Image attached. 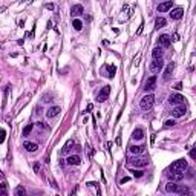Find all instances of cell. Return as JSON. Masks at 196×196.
Returning a JSON list of instances; mask_svg holds the SVG:
<instances>
[{"instance_id": "obj_1", "label": "cell", "mask_w": 196, "mask_h": 196, "mask_svg": "<svg viewBox=\"0 0 196 196\" xmlns=\"http://www.w3.org/2000/svg\"><path fill=\"white\" fill-rule=\"evenodd\" d=\"M149 164V159L147 158H144V156H138V155H135L133 158H130V159H127V166L129 167H146Z\"/></svg>"}, {"instance_id": "obj_2", "label": "cell", "mask_w": 196, "mask_h": 196, "mask_svg": "<svg viewBox=\"0 0 196 196\" xmlns=\"http://www.w3.org/2000/svg\"><path fill=\"white\" fill-rule=\"evenodd\" d=\"M153 103H155V95H153V93H147V95H144L143 98H141L139 107L143 110H149L153 106Z\"/></svg>"}, {"instance_id": "obj_3", "label": "cell", "mask_w": 196, "mask_h": 196, "mask_svg": "<svg viewBox=\"0 0 196 196\" xmlns=\"http://www.w3.org/2000/svg\"><path fill=\"white\" fill-rule=\"evenodd\" d=\"M187 167H188V164H187L185 159H178V161H175V163L170 166V170H173V172H184Z\"/></svg>"}, {"instance_id": "obj_4", "label": "cell", "mask_w": 196, "mask_h": 196, "mask_svg": "<svg viewBox=\"0 0 196 196\" xmlns=\"http://www.w3.org/2000/svg\"><path fill=\"white\" fill-rule=\"evenodd\" d=\"M109 95H110V86H104L103 89L98 92L97 100L100 101V103H103V101H106L107 98H109Z\"/></svg>"}, {"instance_id": "obj_5", "label": "cell", "mask_w": 196, "mask_h": 196, "mask_svg": "<svg viewBox=\"0 0 196 196\" xmlns=\"http://www.w3.org/2000/svg\"><path fill=\"white\" fill-rule=\"evenodd\" d=\"M163 66H164V62L161 58H153V62L150 63V71L152 72H159L161 69H163Z\"/></svg>"}, {"instance_id": "obj_6", "label": "cell", "mask_w": 196, "mask_h": 196, "mask_svg": "<svg viewBox=\"0 0 196 196\" xmlns=\"http://www.w3.org/2000/svg\"><path fill=\"white\" fill-rule=\"evenodd\" d=\"M185 110H187V109H185V106L178 104V106L172 110V117H173V118H181V117H184Z\"/></svg>"}, {"instance_id": "obj_7", "label": "cell", "mask_w": 196, "mask_h": 196, "mask_svg": "<svg viewBox=\"0 0 196 196\" xmlns=\"http://www.w3.org/2000/svg\"><path fill=\"white\" fill-rule=\"evenodd\" d=\"M167 178H168V181L178 182V181H181L182 178H184V172H173V170H170V173L167 175Z\"/></svg>"}, {"instance_id": "obj_8", "label": "cell", "mask_w": 196, "mask_h": 196, "mask_svg": "<svg viewBox=\"0 0 196 196\" xmlns=\"http://www.w3.org/2000/svg\"><path fill=\"white\" fill-rule=\"evenodd\" d=\"M155 84H156V77L152 75L150 78H147V81H146V84H144V91H146V92L153 91V89H155Z\"/></svg>"}, {"instance_id": "obj_9", "label": "cell", "mask_w": 196, "mask_h": 196, "mask_svg": "<svg viewBox=\"0 0 196 196\" xmlns=\"http://www.w3.org/2000/svg\"><path fill=\"white\" fill-rule=\"evenodd\" d=\"M172 6H173V0H167V2H163V3L158 5V12H167V11L172 9Z\"/></svg>"}, {"instance_id": "obj_10", "label": "cell", "mask_w": 196, "mask_h": 196, "mask_svg": "<svg viewBox=\"0 0 196 196\" xmlns=\"http://www.w3.org/2000/svg\"><path fill=\"white\" fill-rule=\"evenodd\" d=\"M168 101H170V104H182L184 103V97L181 93H172L168 97Z\"/></svg>"}, {"instance_id": "obj_11", "label": "cell", "mask_w": 196, "mask_h": 196, "mask_svg": "<svg viewBox=\"0 0 196 196\" xmlns=\"http://www.w3.org/2000/svg\"><path fill=\"white\" fill-rule=\"evenodd\" d=\"M179 190H181V185L175 184L173 181H170L168 184H166V192H168V193H179Z\"/></svg>"}, {"instance_id": "obj_12", "label": "cell", "mask_w": 196, "mask_h": 196, "mask_svg": "<svg viewBox=\"0 0 196 196\" xmlns=\"http://www.w3.org/2000/svg\"><path fill=\"white\" fill-rule=\"evenodd\" d=\"M62 112V107L60 106H52L48 109V112H46V117L48 118H54V117H57V115Z\"/></svg>"}, {"instance_id": "obj_13", "label": "cell", "mask_w": 196, "mask_h": 196, "mask_svg": "<svg viewBox=\"0 0 196 196\" xmlns=\"http://www.w3.org/2000/svg\"><path fill=\"white\" fill-rule=\"evenodd\" d=\"M66 163L71 164V166H80L81 164V158H80L78 155H71V156H67Z\"/></svg>"}, {"instance_id": "obj_14", "label": "cell", "mask_w": 196, "mask_h": 196, "mask_svg": "<svg viewBox=\"0 0 196 196\" xmlns=\"http://www.w3.org/2000/svg\"><path fill=\"white\" fill-rule=\"evenodd\" d=\"M182 16H184V9H182V8H175V9H172V12H170L172 20H179Z\"/></svg>"}, {"instance_id": "obj_15", "label": "cell", "mask_w": 196, "mask_h": 196, "mask_svg": "<svg viewBox=\"0 0 196 196\" xmlns=\"http://www.w3.org/2000/svg\"><path fill=\"white\" fill-rule=\"evenodd\" d=\"M83 12H84V9H83L81 5H74L72 8H71V14H72L74 17H80Z\"/></svg>"}, {"instance_id": "obj_16", "label": "cell", "mask_w": 196, "mask_h": 196, "mask_svg": "<svg viewBox=\"0 0 196 196\" xmlns=\"http://www.w3.org/2000/svg\"><path fill=\"white\" fill-rule=\"evenodd\" d=\"M159 46H163V48H167V46H170V37L167 35V34H163V35H159Z\"/></svg>"}, {"instance_id": "obj_17", "label": "cell", "mask_w": 196, "mask_h": 196, "mask_svg": "<svg viewBox=\"0 0 196 196\" xmlns=\"http://www.w3.org/2000/svg\"><path fill=\"white\" fill-rule=\"evenodd\" d=\"M129 150L132 155H141L144 152V146H132V147H129Z\"/></svg>"}, {"instance_id": "obj_18", "label": "cell", "mask_w": 196, "mask_h": 196, "mask_svg": "<svg viewBox=\"0 0 196 196\" xmlns=\"http://www.w3.org/2000/svg\"><path fill=\"white\" fill-rule=\"evenodd\" d=\"M23 147H25V149H26V150H28V152H35L37 149H38V146H37L35 143H29V141H25Z\"/></svg>"}, {"instance_id": "obj_19", "label": "cell", "mask_w": 196, "mask_h": 196, "mask_svg": "<svg viewBox=\"0 0 196 196\" xmlns=\"http://www.w3.org/2000/svg\"><path fill=\"white\" fill-rule=\"evenodd\" d=\"M132 137H133V139H143V138H144V130L138 127V129H135V130H133Z\"/></svg>"}, {"instance_id": "obj_20", "label": "cell", "mask_w": 196, "mask_h": 196, "mask_svg": "<svg viewBox=\"0 0 196 196\" xmlns=\"http://www.w3.org/2000/svg\"><path fill=\"white\" fill-rule=\"evenodd\" d=\"M172 71H173V63H168V64H167V67H166V71H164V77H163V78L166 80V81H167L168 78H170Z\"/></svg>"}, {"instance_id": "obj_21", "label": "cell", "mask_w": 196, "mask_h": 196, "mask_svg": "<svg viewBox=\"0 0 196 196\" xmlns=\"http://www.w3.org/2000/svg\"><path fill=\"white\" fill-rule=\"evenodd\" d=\"M166 18H163V17H158L156 20H155V28H156V29H159V28H164V26H166Z\"/></svg>"}, {"instance_id": "obj_22", "label": "cell", "mask_w": 196, "mask_h": 196, "mask_svg": "<svg viewBox=\"0 0 196 196\" xmlns=\"http://www.w3.org/2000/svg\"><path fill=\"white\" fill-rule=\"evenodd\" d=\"M72 146H74V139H69V141H67V143L64 144V147L62 149V155H66V153L72 149Z\"/></svg>"}, {"instance_id": "obj_23", "label": "cell", "mask_w": 196, "mask_h": 196, "mask_svg": "<svg viewBox=\"0 0 196 196\" xmlns=\"http://www.w3.org/2000/svg\"><path fill=\"white\" fill-rule=\"evenodd\" d=\"M72 26H74V29H75V31H81V29H83L81 20H74V22H72Z\"/></svg>"}, {"instance_id": "obj_24", "label": "cell", "mask_w": 196, "mask_h": 196, "mask_svg": "<svg viewBox=\"0 0 196 196\" xmlns=\"http://www.w3.org/2000/svg\"><path fill=\"white\" fill-rule=\"evenodd\" d=\"M152 55H153V58H161V57H163V49H161V48H155L152 51Z\"/></svg>"}, {"instance_id": "obj_25", "label": "cell", "mask_w": 196, "mask_h": 196, "mask_svg": "<svg viewBox=\"0 0 196 196\" xmlns=\"http://www.w3.org/2000/svg\"><path fill=\"white\" fill-rule=\"evenodd\" d=\"M16 195H17V196H25V195H26L25 187H23V185H18V187L16 188Z\"/></svg>"}, {"instance_id": "obj_26", "label": "cell", "mask_w": 196, "mask_h": 196, "mask_svg": "<svg viewBox=\"0 0 196 196\" xmlns=\"http://www.w3.org/2000/svg\"><path fill=\"white\" fill-rule=\"evenodd\" d=\"M32 127H34V124H28V126H26V127H25V129H23V135H25V137H28V135L31 133V130H32Z\"/></svg>"}, {"instance_id": "obj_27", "label": "cell", "mask_w": 196, "mask_h": 196, "mask_svg": "<svg viewBox=\"0 0 196 196\" xmlns=\"http://www.w3.org/2000/svg\"><path fill=\"white\" fill-rule=\"evenodd\" d=\"M5 138H6V132H5L3 129H0V144L5 141Z\"/></svg>"}, {"instance_id": "obj_28", "label": "cell", "mask_w": 196, "mask_h": 196, "mask_svg": "<svg viewBox=\"0 0 196 196\" xmlns=\"http://www.w3.org/2000/svg\"><path fill=\"white\" fill-rule=\"evenodd\" d=\"M132 173H133V176H137V178H141V176L144 175L141 170H132Z\"/></svg>"}, {"instance_id": "obj_29", "label": "cell", "mask_w": 196, "mask_h": 196, "mask_svg": "<svg viewBox=\"0 0 196 196\" xmlns=\"http://www.w3.org/2000/svg\"><path fill=\"white\" fill-rule=\"evenodd\" d=\"M170 126H175V120H167L166 121V127H170Z\"/></svg>"}, {"instance_id": "obj_30", "label": "cell", "mask_w": 196, "mask_h": 196, "mask_svg": "<svg viewBox=\"0 0 196 196\" xmlns=\"http://www.w3.org/2000/svg\"><path fill=\"white\" fill-rule=\"evenodd\" d=\"M0 190H2L3 195L6 193V184H5V182H2V184H0Z\"/></svg>"}, {"instance_id": "obj_31", "label": "cell", "mask_w": 196, "mask_h": 196, "mask_svg": "<svg viewBox=\"0 0 196 196\" xmlns=\"http://www.w3.org/2000/svg\"><path fill=\"white\" fill-rule=\"evenodd\" d=\"M37 127H38V129H49V127L46 124H43V123H37Z\"/></svg>"}, {"instance_id": "obj_32", "label": "cell", "mask_w": 196, "mask_h": 196, "mask_svg": "<svg viewBox=\"0 0 196 196\" xmlns=\"http://www.w3.org/2000/svg\"><path fill=\"white\" fill-rule=\"evenodd\" d=\"M109 72H110V74H109V77H113V75H115V66L109 67Z\"/></svg>"}, {"instance_id": "obj_33", "label": "cell", "mask_w": 196, "mask_h": 196, "mask_svg": "<svg viewBox=\"0 0 196 196\" xmlns=\"http://www.w3.org/2000/svg\"><path fill=\"white\" fill-rule=\"evenodd\" d=\"M173 87H175L176 91H181V89H182V84H181V83H176V84H175Z\"/></svg>"}, {"instance_id": "obj_34", "label": "cell", "mask_w": 196, "mask_h": 196, "mask_svg": "<svg viewBox=\"0 0 196 196\" xmlns=\"http://www.w3.org/2000/svg\"><path fill=\"white\" fill-rule=\"evenodd\" d=\"M143 25H144V23H141V25H139V28H138V31H137V35H139V34L143 32Z\"/></svg>"}, {"instance_id": "obj_35", "label": "cell", "mask_w": 196, "mask_h": 196, "mask_svg": "<svg viewBox=\"0 0 196 196\" xmlns=\"http://www.w3.org/2000/svg\"><path fill=\"white\" fill-rule=\"evenodd\" d=\"M34 170L38 172V170H40V164H34Z\"/></svg>"}, {"instance_id": "obj_36", "label": "cell", "mask_w": 196, "mask_h": 196, "mask_svg": "<svg viewBox=\"0 0 196 196\" xmlns=\"http://www.w3.org/2000/svg\"><path fill=\"white\" fill-rule=\"evenodd\" d=\"M46 8H48V9H51V11H52V9H54V5H52V3H49V5H46Z\"/></svg>"}]
</instances>
